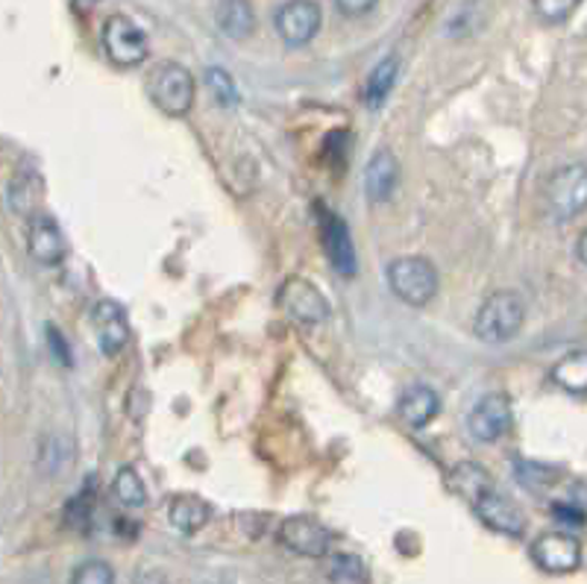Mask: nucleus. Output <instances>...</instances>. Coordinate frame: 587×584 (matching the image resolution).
Instances as JSON below:
<instances>
[{
	"instance_id": "nucleus-1",
	"label": "nucleus",
	"mask_w": 587,
	"mask_h": 584,
	"mask_svg": "<svg viewBox=\"0 0 587 584\" xmlns=\"http://www.w3.org/2000/svg\"><path fill=\"white\" fill-rule=\"evenodd\" d=\"M526 323V300L517 291H494L479 305L474 321L476 338L488 344H506Z\"/></svg>"
},
{
	"instance_id": "nucleus-2",
	"label": "nucleus",
	"mask_w": 587,
	"mask_h": 584,
	"mask_svg": "<svg viewBox=\"0 0 587 584\" xmlns=\"http://www.w3.org/2000/svg\"><path fill=\"white\" fill-rule=\"evenodd\" d=\"M438 282L435 264L424 255H402L388 264V285L402 303L415 305V309L432 303L438 294Z\"/></svg>"
},
{
	"instance_id": "nucleus-3",
	"label": "nucleus",
	"mask_w": 587,
	"mask_h": 584,
	"mask_svg": "<svg viewBox=\"0 0 587 584\" xmlns=\"http://www.w3.org/2000/svg\"><path fill=\"white\" fill-rule=\"evenodd\" d=\"M544 207L553 221L567 223L587 209V165H564L549 177Z\"/></svg>"
},
{
	"instance_id": "nucleus-4",
	"label": "nucleus",
	"mask_w": 587,
	"mask_h": 584,
	"mask_svg": "<svg viewBox=\"0 0 587 584\" xmlns=\"http://www.w3.org/2000/svg\"><path fill=\"white\" fill-rule=\"evenodd\" d=\"M147 91L153 107H159L168 118H182L195 103V77L186 66L177 62H165L150 74Z\"/></svg>"
},
{
	"instance_id": "nucleus-5",
	"label": "nucleus",
	"mask_w": 587,
	"mask_h": 584,
	"mask_svg": "<svg viewBox=\"0 0 587 584\" xmlns=\"http://www.w3.org/2000/svg\"><path fill=\"white\" fill-rule=\"evenodd\" d=\"M103 48H107V57L118 68L141 66L147 53H150V42H147L145 30L127 16L109 18L107 27H103Z\"/></svg>"
},
{
	"instance_id": "nucleus-6",
	"label": "nucleus",
	"mask_w": 587,
	"mask_h": 584,
	"mask_svg": "<svg viewBox=\"0 0 587 584\" xmlns=\"http://www.w3.org/2000/svg\"><path fill=\"white\" fill-rule=\"evenodd\" d=\"M531 561L553 576L573 573L581 564L579 537L567 535V532H547L531 543Z\"/></svg>"
},
{
	"instance_id": "nucleus-7",
	"label": "nucleus",
	"mask_w": 587,
	"mask_h": 584,
	"mask_svg": "<svg viewBox=\"0 0 587 584\" xmlns=\"http://www.w3.org/2000/svg\"><path fill=\"white\" fill-rule=\"evenodd\" d=\"M273 27L282 36L288 48H302L309 44L320 30V7L311 0H291L282 3L273 16Z\"/></svg>"
},
{
	"instance_id": "nucleus-8",
	"label": "nucleus",
	"mask_w": 587,
	"mask_h": 584,
	"mask_svg": "<svg viewBox=\"0 0 587 584\" xmlns=\"http://www.w3.org/2000/svg\"><path fill=\"white\" fill-rule=\"evenodd\" d=\"M511 400L506 394H488L481 396L479 403L470 409L467 429H470V435L476 441H481V444H494V441H499L511 429Z\"/></svg>"
},
{
	"instance_id": "nucleus-9",
	"label": "nucleus",
	"mask_w": 587,
	"mask_h": 584,
	"mask_svg": "<svg viewBox=\"0 0 587 584\" xmlns=\"http://www.w3.org/2000/svg\"><path fill=\"white\" fill-rule=\"evenodd\" d=\"M320 244L327 250V259L341 276H356L359 262H356V248H352L350 226L332 212V209H320Z\"/></svg>"
},
{
	"instance_id": "nucleus-10",
	"label": "nucleus",
	"mask_w": 587,
	"mask_h": 584,
	"mask_svg": "<svg viewBox=\"0 0 587 584\" xmlns=\"http://www.w3.org/2000/svg\"><path fill=\"white\" fill-rule=\"evenodd\" d=\"M279 303L291 314L294 321L309 323V326H318L329 318V303L327 296L320 294L309 280L302 276H291V280L279 289Z\"/></svg>"
},
{
	"instance_id": "nucleus-11",
	"label": "nucleus",
	"mask_w": 587,
	"mask_h": 584,
	"mask_svg": "<svg viewBox=\"0 0 587 584\" xmlns=\"http://www.w3.org/2000/svg\"><path fill=\"white\" fill-rule=\"evenodd\" d=\"M329 532L311 517H286L279 523V543L286 550L306 555V558H324L329 552Z\"/></svg>"
},
{
	"instance_id": "nucleus-12",
	"label": "nucleus",
	"mask_w": 587,
	"mask_h": 584,
	"mask_svg": "<svg viewBox=\"0 0 587 584\" xmlns=\"http://www.w3.org/2000/svg\"><path fill=\"white\" fill-rule=\"evenodd\" d=\"M474 511L479 514V520L485 526L499 532V535L520 537L523 532H526V517H523L520 505L508 500L506 494H499L497 487L488 491V494H481L479 500L474 502Z\"/></svg>"
},
{
	"instance_id": "nucleus-13",
	"label": "nucleus",
	"mask_w": 587,
	"mask_h": 584,
	"mask_svg": "<svg viewBox=\"0 0 587 584\" xmlns=\"http://www.w3.org/2000/svg\"><path fill=\"white\" fill-rule=\"evenodd\" d=\"M91 323H94V335H98L100 353L115 355L121 353L127 341H130V321H127V312H123L121 303L115 300H100L94 309H91Z\"/></svg>"
},
{
	"instance_id": "nucleus-14",
	"label": "nucleus",
	"mask_w": 587,
	"mask_h": 584,
	"mask_svg": "<svg viewBox=\"0 0 587 584\" xmlns=\"http://www.w3.org/2000/svg\"><path fill=\"white\" fill-rule=\"evenodd\" d=\"M27 250L33 255L39 264H59L66 259L68 244L66 235L59 230V223L50 218V214H36L33 221H30V235H27Z\"/></svg>"
},
{
	"instance_id": "nucleus-15",
	"label": "nucleus",
	"mask_w": 587,
	"mask_h": 584,
	"mask_svg": "<svg viewBox=\"0 0 587 584\" xmlns=\"http://www.w3.org/2000/svg\"><path fill=\"white\" fill-rule=\"evenodd\" d=\"M400 182V165L388 148H379L365 168V191L374 203H385L397 191Z\"/></svg>"
},
{
	"instance_id": "nucleus-16",
	"label": "nucleus",
	"mask_w": 587,
	"mask_h": 584,
	"mask_svg": "<svg viewBox=\"0 0 587 584\" xmlns=\"http://www.w3.org/2000/svg\"><path fill=\"white\" fill-rule=\"evenodd\" d=\"M440 412V396L435 387L429 385H411L402 391L400 403H397V414L402 423L411 429H424L426 423H432L435 414Z\"/></svg>"
},
{
	"instance_id": "nucleus-17",
	"label": "nucleus",
	"mask_w": 587,
	"mask_h": 584,
	"mask_svg": "<svg viewBox=\"0 0 587 584\" xmlns=\"http://www.w3.org/2000/svg\"><path fill=\"white\" fill-rule=\"evenodd\" d=\"M7 200L16 214H30V218H36L41 200H44V180H41L33 168H21V171L9 180Z\"/></svg>"
},
{
	"instance_id": "nucleus-18",
	"label": "nucleus",
	"mask_w": 587,
	"mask_h": 584,
	"mask_svg": "<svg viewBox=\"0 0 587 584\" xmlns=\"http://www.w3.org/2000/svg\"><path fill=\"white\" fill-rule=\"evenodd\" d=\"M215 21H218V30L227 39L245 42L256 30V9L245 0H229V3L215 7Z\"/></svg>"
},
{
	"instance_id": "nucleus-19",
	"label": "nucleus",
	"mask_w": 587,
	"mask_h": 584,
	"mask_svg": "<svg viewBox=\"0 0 587 584\" xmlns=\"http://www.w3.org/2000/svg\"><path fill=\"white\" fill-rule=\"evenodd\" d=\"M209 514H212V509L195 494L173 496L171 505H168V520H171V526L177 528V532H182V535L200 532V528L209 523Z\"/></svg>"
},
{
	"instance_id": "nucleus-20",
	"label": "nucleus",
	"mask_w": 587,
	"mask_h": 584,
	"mask_svg": "<svg viewBox=\"0 0 587 584\" xmlns=\"http://www.w3.org/2000/svg\"><path fill=\"white\" fill-rule=\"evenodd\" d=\"M447 482L449 487H452L461 500L470 502V505H474L481 494H488V491L497 487L494 485V479H490L476 461H461V464H456V467L449 470Z\"/></svg>"
},
{
	"instance_id": "nucleus-21",
	"label": "nucleus",
	"mask_w": 587,
	"mask_h": 584,
	"mask_svg": "<svg viewBox=\"0 0 587 584\" xmlns=\"http://www.w3.org/2000/svg\"><path fill=\"white\" fill-rule=\"evenodd\" d=\"M553 382L567 394H587V350L564 355L561 362L553 367Z\"/></svg>"
},
{
	"instance_id": "nucleus-22",
	"label": "nucleus",
	"mask_w": 587,
	"mask_h": 584,
	"mask_svg": "<svg viewBox=\"0 0 587 584\" xmlns=\"http://www.w3.org/2000/svg\"><path fill=\"white\" fill-rule=\"evenodd\" d=\"M397 77H400V59L397 57H385L379 66L370 71L365 85V100L370 107H382L385 98L391 94L394 85H397Z\"/></svg>"
},
{
	"instance_id": "nucleus-23",
	"label": "nucleus",
	"mask_w": 587,
	"mask_h": 584,
	"mask_svg": "<svg viewBox=\"0 0 587 584\" xmlns=\"http://www.w3.org/2000/svg\"><path fill=\"white\" fill-rule=\"evenodd\" d=\"M73 464V446L68 437L62 435H50L41 441L39 446V467L48 473V476H59L66 473Z\"/></svg>"
},
{
	"instance_id": "nucleus-24",
	"label": "nucleus",
	"mask_w": 587,
	"mask_h": 584,
	"mask_svg": "<svg viewBox=\"0 0 587 584\" xmlns=\"http://www.w3.org/2000/svg\"><path fill=\"white\" fill-rule=\"evenodd\" d=\"M112 494L123 509H145L147 505V487L132 467L118 470V476L112 482Z\"/></svg>"
},
{
	"instance_id": "nucleus-25",
	"label": "nucleus",
	"mask_w": 587,
	"mask_h": 584,
	"mask_svg": "<svg viewBox=\"0 0 587 584\" xmlns=\"http://www.w3.org/2000/svg\"><path fill=\"white\" fill-rule=\"evenodd\" d=\"M91 517H94V491H91V485L86 482V487H82L80 494L73 496L66 505V523L73 532H89Z\"/></svg>"
},
{
	"instance_id": "nucleus-26",
	"label": "nucleus",
	"mask_w": 587,
	"mask_h": 584,
	"mask_svg": "<svg viewBox=\"0 0 587 584\" xmlns=\"http://www.w3.org/2000/svg\"><path fill=\"white\" fill-rule=\"evenodd\" d=\"M206 85H209V91H212L220 107H236L238 103L236 83H232V77L223 68H209L206 71Z\"/></svg>"
},
{
	"instance_id": "nucleus-27",
	"label": "nucleus",
	"mask_w": 587,
	"mask_h": 584,
	"mask_svg": "<svg viewBox=\"0 0 587 584\" xmlns=\"http://www.w3.org/2000/svg\"><path fill=\"white\" fill-rule=\"evenodd\" d=\"M71 584H115V570L107 561H82L71 573Z\"/></svg>"
},
{
	"instance_id": "nucleus-28",
	"label": "nucleus",
	"mask_w": 587,
	"mask_h": 584,
	"mask_svg": "<svg viewBox=\"0 0 587 584\" xmlns=\"http://www.w3.org/2000/svg\"><path fill=\"white\" fill-rule=\"evenodd\" d=\"M531 9H535L540 16V21H547V24H564V21L579 9V3H573V0H538Z\"/></svg>"
},
{
	"instance_id": "nucleus-29",
	"label": "nucleus",
	"mask_w": 587,
	"mask_h": 584,
	"mask_svg": "<svg viewBox=\"0 0 587 584\" xmlns=\"http://www.w3.org/2000/svg\"><path fill=\"white\" fill-rule=\"evenodd\" d=\"M517 479H520L523 485L529 487H544L549 482L558 479L553 467H544V464H529V461H517Z\"/></svg>"
},
{
	"instance_id": "nucleus-30",
	"label": "nucleus",
	"mask_w": 587,
	"mask_h": 584,
	"mask_svg": "<svg viewBox=\"0 0 587 584\" xmlns=\"http://www.w3.org/2000/svg\"><path fill=\"white\" fill-rule=\"evenodd\" d=\"M335 9H338V12H341V16H347V18H365V16H370V12H374L376 9V3L374 0H365V3H356V0H347V3H335Z\"/></svg>"
},
{
	"instance_id": "nucleus-31",
	"label": "nucleus",
	"mask_w": 587,
	"mask_h": 584,
	"mask_svg": "<svg viewBox=\"0 0 587 584\" xmlns=\"http://www.w3.org/2000/svg\"><path fill=\"white\" fill-rule=\"evenodd\" d=\"M555 517L561 520V523H576V526H581L585 523V514H581L579 509H570V505H555Z\"/></svg>"
},
{
	"instance_id": "nucleus-32",
	"label": "nucleus",
	"mask_w": 587,
	"mask_h": 584,
	"mask_svg": "<svg viewBox=\"0 0 587 584\" xmlns=\"http://www.w3.org/2000/svg\"><path fill=\"white\" fill-rule=\"evenodd\" d=\"M48 341H50V344H53V353H57L59 362L71 364V355H68V344H66V341H62V338H59V332L53 330V326H50V330H48Z\"/></svg>"
},
{
	"instance_id": "nucleus-33",
	"label": "nucleus",
	"mask_w": 587,
	"mask_h": 584,
	"mask_svg": "<svg viewBox=\"0 0 587 584\" xmlns=\"http://www.w3.org/2000/svg\"><path fill=\"white\" fill-rule=\"evenodd\" d=\"M576 253H579L581 264H585V268H587V230H585V232H581V239H579V244H576Z\"/></svg>"
}]
</instances>
